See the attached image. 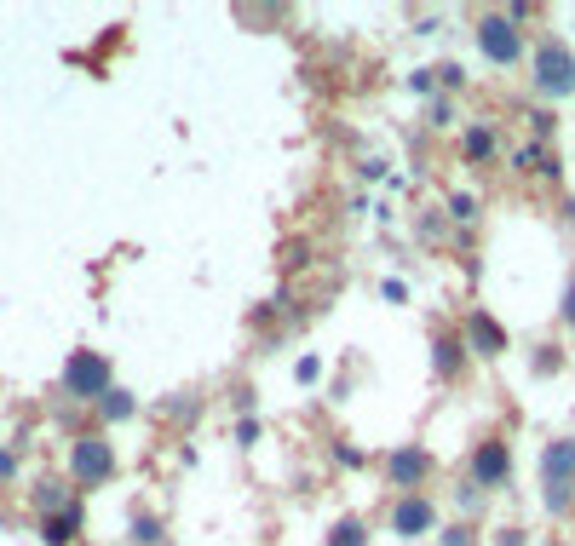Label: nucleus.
Instances as JSON below:
<instances>
[{"instance_id": "4be33fe9", "label": "nucleus", "mask_w": 575, "mask_h": 546, "mask_svg": "<svg viewBox=\"0 0 575 546\" xmlns=\"http://www.w3.org/2000/svg\"><path fill=\"white\" fill-rule=\"evenodd\" d=\"M552 133H558V115H552L547 104H541V110H529V138H535V144H547Z\"/></svg>"}, {"instance_id": "f3484780", "label": "nucleus", "mask_w": 575, "mask_h": 546, "mask_svg": "<svg viewBox=\"0 0 575 546\" xmlns=\"http://www.w3.org/2000/svg\"><path fill=\"white\" fill-rule=\"evenodd\" d=\"M449 506H455L460 524H478L483 512H489V495H483L472 478H455V489H449Z\"/></svg>"}, {"instance_id": "f257e3e1", "label": "nucleus", "mask_w": 575, "mask_h": 546, "mask_svg": "<svg viewBox=\"0 0 575 546\" xmlns=\"http://www.w3.org/2000/svg\"><path fill=\"white\" fill-rule=\"evenodd\" d=\"M524 81L529 92L541 98V104H564L575 98V46L558 35V29H541L535 41H529V58H524Z\"/></svg>"}, {"instance_id": "0eeeda50", "label": "nucleus", "mask_w": 575, "mask_h": 546, "mask_svg": "<svg viewBox=\"0 0 575 546\" xmlns=\"http://www.w3.org/2000/svg\"><path fill=\"white\" fill-rule=\"evenodd\" d=\"M460 478H472L495 501L506 483H512V443H506V432H483L478 443H472V455H466V472Z\"/></svg>"}, {"instance_id": "20e7f679", "label": "nucleus", "mask_w": 575, "mask_h": 546, "mask_svg": "<svg viewBox=\"0 0 575 546\" xmlns=\"http://www.w3.org/2000/svg\"><path fill=\"white\" fill-rule=\"evenodd\" d=\"M472 41H478V52H483L495 69H524V58H529V29H518V23L506 18L501 6H495V12H478V23H472Z\"/></svg>"}, {"instance_id": "423d86ee", "label": "nucleus", "mask_w": 575, "mask_h": 546, "mask_svg": "<svg viewBox=\"0 0 575 546\" xmlns=\"http://www.w3.org/2000/svg\"><path fill=\"white\" fill-rule=\"evenodd\" d=\"M110 386H115V368H110L104 351H87V345H81V351H69L64 374H58V391H64L69 403H87V409H92Z\"/></svg>"}, {"instance_id": "a878e982", "label": "nucleus", "mask_w": 575, "mask_h": 546, "mask_svg": "<svg viewBox=\"0 0 575 546\" xmlns=\"http://www.w3.org/2000/svg\"><path fill=\"white\" fill-rule=\"evenodd\" d=\"M294 380H299V386H317V380H322V357H311V351H305V357L294 363Z\"/></svg>"}, {"instance_id": "6e6552de", "label": "nucleus", "mask_w": 575, "mask_h": 546, "mask_svg": "<svg viewBox=\"0 0 575 546\" xmlns=\"http://www.w3.org/2000/svg\"><path fill=\"white\" fill-rule=\"evenodd\" d=\"M386 529L397 541H426L443 529V512H437L432 495H391L386 501Z\"/></svg>"}, {"instance_id": "473e14b6", "label": "nucleus", "mask_w": 575, "mask_h": 546, "mask_svg": "<svg viewBox=\"0 0 575 546\" xmlns=\"http://www.w3.org/2000/svg\"><path fill=\"white\" fill-rule=\"evenodd\" d=\"M564 219H570V225H575V196H564Z\"/></svg>"}, {"instance_id": "f03ea898", "label": "nucleus", "mask_w": 575, "mask_h": 546, "mask_svg": "<svg viewBox=\"0 0 575 546\" xmlns=\"http://www.w3.org/2000/svg\"><path fill=\"white\" fill-rule=\"evenodd\" d=\"M535 483H541V512L552 524L575 518V437H552L541 460H535Z\"/></svg>"}, {"instance_id": "a211bd4d", "label": "nucleus", "mask_w": 575, "mask_h": 546, "mask_svg": "<svg viewBox=\"0 0 575 546\" xmlns=\"http://www.w3.org/2000/svg\"><path fill=\"white\" fill-rule=\"evenodd\" d=\"M443 207H449V219H455V225H472V219H478V196H472V190H449Z\"/></svg>"}, {"instance_id": "2f4dec72", "label": "nucleus", "mask_w": 575, "mask_h": 546, "mask_svg": "<svg viewBox=\"0 0 575 546\" xmlns=\"http://www.w3.org/2000/svg\"><path fill=\"white\" fill-rule=\"evenodd\" d=\"M409 92L432 98V92H437V75H432V69H414V75H409Z\"/></svg>"}, {"instance_id": "f8f14e48", "label": "nucleus", "mask_w": 575, "mask_h": 546, "mask_svg": "<svg viewBox=\"0 0 575 546\" xmlns=\"http://www.w3.org/2000/svg\"><path fill=\"white\" fill-rule=\"evenodd\" d=\"M512 173H518V179H541V184H564V161L552 156V144H535V138H529L524 150H512Z\"/></svg>"}, {"instance_id": "aec40b11", "label": "nucleus", "mask_w": 575, "mask_h": 546, "mask_svg": "<svg viewBox=\"0 0 575 546\" xmlns=\"http://www.w3.org/2000/svg\"><path fill=\"white\" fill-rule=\"evenodd\" d=\"M426 121H432V127H455L460 121L455 98H449V92H432V98H426Z\"/></svg>"}, {"instance_id": "39448f33", "label": "nucleus", "mask_w": 575, "mask_h": 546, "mask_svg": "<svg viewBox=\"0 0 575 546\" xmlns=\"http://www.w3.org/2000/svg\"><path fill=\"white\" fill-rule=\"evenodd\" d=\"M380 472H386L391 495H426L437 478V455L426 443H391L386 455H380Z\"/></svg>"}, {"instance_id": "412c9836", "label": "nucleus", "mask_w": 575, "mask_h": 546, "mask_svg": "<svg viewBox=\"0 0 575 546\" xmlns=\"http://www.w3.org/2000/svg\"><path fill=\"white\" fill-rule=\"evenodd\" d=\"M558 368H564V351H558V345H535V357H529V374H541V380H552V374H558Z\"/></svg>"}, {"instance_id": "7ed1b4c3", "label": "nucleus", "mask_w": 575, "mask_h": 546, "mask_svg": "<svg viewBox=\"0 0 575 546\" xmlns=\"http://www.w3.org/2000/svg\"><path fill=\"white\" fill-rule=\"evenodd\" d=\"M115 472H121V455H115V443L98 432V426H92V432H69L64 478H69L75 495H81V489H104V483H115Z\"/></svg>"}, {"instance_id": "5701e85b", "label": "nucleus", "mask_w": 575, "mask_h": 546, "mask_svg": "<svg viewBox=\"0 0 575 546\" xmlns=\"http://www.w3.org/2000/svg\"><path fill=\"white\" fill-rule=\"evenodd\" d=\"M133 546H161V518L138 512V518H133Z\"/></svg>"}, {"instance_id": "bb28decb", "label": "nucleus", "mask_w": 575, "mask_h": 546, "mask_svg": "<svg viewBox=\"0 0 575 546\" xmlns=\"http://www.w3.org/2000/svg\"><path fill=\"white\" fill-rule=\"evenodd\" d=\"M334 466H351V472H357V466H368V455L357 443H334Z\"/></svg>"}, {"instance_id": "cd10ccee", "label": "nucleus", "mask_w": 575, "mask_h": 546, "mask_svg": "<svg viewBox=\"0 0 575 546\" xmlns=\"http://www.w3.org/2000/svg\"><path fill=\"white\" fill-rule=\"evenodd\" d=\"M18 472H23L18 449H6V443H0V483H18Z\"/></svg>"}, {"instance_id": "7c9ffc66", "label": "nucleus", "mask_w": 575, "mask_h": 546, "mask_svg": "<svg viewBox=\"0 0 575 546\" xmlns=\"http://www.w3.org/2000/svg\"><path fill=\"white\" fill-rule=\"evenodd\" d=\"M489 546H529V529H518V524H501Z\"/></svg>"}, {"instance_id": "9d476101", "label": "nucleus", "mask_w": 575, "mask_h": 546, "mask_svg": "<svg viewBox=\"0 0 575 546\" xmlns=\"http://www.w3.org/2000/svg\"><path fill=\"white\" fill-rule=\"evenodd\" d=\"M466 368H472V351H466V340H460V328H437L432 334V374L443 380V386H460Z\"/></svg>"}, {"instance_id": "1a4fd4ad", "label": "nucleus", "mask_w": 575, "mask_h": 546, "mask_svg": "<svg viewBox=\"0 0 575 546\" xmlns=\"http://www.w3.org/2000/svg\"><path fill=\"white\" fill-rule=\"evenodd\" d=\"M460 340H466V351L478 357V363H501L506 351H512V334H506L501 317H489L483 305H472L466 317H460Z\"/></svg>"}, {"instance_id": "dca6fc26", "label": "nucleus", "mask_w": 575, "mask_h": 546, "mask_svg": "<svg viewBox=\"0 0 575 546\" xmlns=\"http://www.w3.org/2000/svg\"><path fill=\"white\" fill-rule=\"evenodd\" d=\"M322 546H374V529H368L363 512H340L328 524V535H322Z\"/></svg>"}, {"instance_id": "4468645a", "label": "nucleus", "mask_w": 575, "mask_h": 546, "mask_svg": "<svg viewBox=\"0 0 575 546\" xmlns=\"http://www.w3.org/2000/svg\"><path fill=\"white\" fill-rule=\"evenodd\" d=\"M75 501H81V495L69 489V478H41L35 489H29V512H35V518H52V512H69Z\"/></svg>"}, {"instance_id": "6ab92c4d", "label": "nucleus", "mask_w": 575, "mask_h": 546, "mask_svg": "<svg viewBox=\"0 0 575 546\" xmlns=\"http://www.w3.org/2000/svg\"><path fill=\"white\" fill-rule=\"evenodd\" d=\"M437 546H483V541H478V524H460V518H449V524L437 529Z\"/></svg>"}, {"instance_id": "b1692460", "label": "nucleus", "mask_w": 575, "mask_h": 546, "mask_svg": "<svg viewBox=\"0 0 575 546\" xmlns=\"http://www.w3.org/2000/svg\"><path fill=\"white\" fill-rule=\"evenodd\" d=\"M432 75H437V87L449 92V98H455V92L466 87V69H460V64H432Z\"/></svg>"}, {"instance_id": "2eb2a0df", "label": "nucleus", "mask_w": 575, "mask_h": 546, "mask_svg": "<svg viewBox=\"0 0 575 546\" xmlns=\"http://www.w3.org/2000/svg\"><path fill=\"white\" fill-rule=\"evenodd\" d=\"M92 414H98V432H110V426H127V420H138V397L127 386H110L98 403H92Z\"/></svg>"}, {"instance_id": "9b49d317", "label": "nucleus", "mask_w": 575, "mask_h": 546, "mask_svg": "<svg viewBox=\"0 0 575 546\" xmlns=\"http://www.w3.org/2000/svg\"><path fill=\"white\" fill-rule=\"evenodd\" d=\"M501 156V127L495 121H460V161L466 167H489Z\"/></svg>"}, {"instance_id": "c85d7f7f", "label": "nucleus", "mask_w": 575, "mask_h": 546, "mask_svg": "<svg viewBox=\"0 0 575 546\" xmlns=\"http://www.w3.org/2000/svg\"><path fill=\"white\" fill-rule=\"evenodd\" d=\"M380 299H386V305H409V282L386 276V282H380Z\"/></svg>"}, {"instance_id": "393cba45", "label": "nucleus", "mask_w": 575, "mask_h": 546, "mask_svg": "<svg viewBox=\"0 0 575 546\" xmlns=\"http://www.w3.org/2000/svg\"><path fill=\"white\" fill-rule=\"evenodd\" d=\"M558 322L575 334V271H570V282H564V294H558Z\"/></svg>"}, {"instance_id": "ddd939ff", "label": "nucleus", "mask_w": 575, "mask_h": 546, "mask_svg": "<svg viewBox=\"0 0 575 546\" xmlns=\"http://www.w3.org/2000/svg\"><path fill=\"white\" fill-rule=\"evenodd\" d=\"M35 529H41V546H75V541H81V529H87V512H81V501H75L69 512L35 518Z\"/></svg>"}, {"instance_id": "c756f323", "label": "nucleus", "mask_w": 575, "mask_h": 546, "mask_svg": "<svg viewBox=\"0 0 575 546\" xmlns=\"http://www.w3.org/2000/svg\"><path fill=\"white\" fill-rule=\"evenodd\" d=\"M259 432H265V426H259L253 414H242V420H236V443H242V449H253V443H259Z\"/></svg>"}]
</instances>
